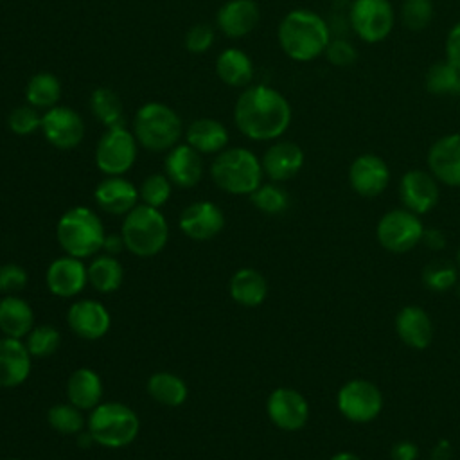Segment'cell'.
<instances>
[{
	"mask_svg": "<svg viewBox=\"0 0 460 460\" xmlns=\"http://www.w3.org/2000/svg\"><path fill=\"white\" fill-rule=\"evenodd\" d=\"M293 110L284 93L268 84L246 86L234 106V122L250 140L273 142L289 128Z\"/></svg>",
	"mask_w": 460,
	"mask_h": 460,
	"instance_id": "6da1fadb",
	"label": "cell"
},
{
	"mask_svg": "<svg viewBox=\"0 0 460 460\" xmlns=\"http://www.w3.org/2000/svg\"><path fill=\"white\" fill-rule=\"evenodd\" d=\"M277 40L282 52L296 61L309 63L323 56L332 31L329 20L313 9H291L284 14L277 29Z\"/></svg>",
	"mask_w": 460,
	"mask_h": 460,
	"instance_id": "7a4b0ae2",
	"label": "cell"
},
{
	"mask_svg": "<svg viewBox=\"0 0 460 460\" xmlns=\"http://www.w3.org/2000/svg\"><path fill=\"white\" fill-rule=\"evenodd\" d=\"M56 237L66 255L86 259L104 248L106 232L101 217L90 207H72L56 225Z\"/></svg>",
	"mask_w": 460,
	"mask_h": 460,
	"instance_id": "3957f363",
	"label": "cell"
},
{
	"mask_svg": "<svg viewBox=\"0 0 460 460\" xmlns=\"http://www.w3.org/2000/svg\"><path fill=\"white\" fill-rule=\"evenodd\" d=\"M131 131L138 146L153 153H162L180 144L183 124L180 115L171 106L158 101H149L137 110Z\"/></svg>",
	"mask_w": 460,
	"mask_h": 460,
	"instance_id": "277c9868",
	"label": "cell"
},
{
	"mask_svg": "<svg viewBox=\"0 0 460 460\" xmlns=\"http://www.w3.org/2000/svg\"><path fill=\"white\" fill-rule=\"evenodd\" d=\"M214 183L228 194H252L262 183V164L246 147H226L210 164Z\"/></svg>",
	"mask_w": 460,
	"mask_h": 460,
	"instance_id": "5b68a950",
	"label": "cell"
},
{
	"mask_svg": "<svg viewBox=\"0 0 460 460\" xmlns=\"http://www.w3.org/2000/svg\"><path fill=\"white\" fill-rule=\"evenodd\" d=\"M122 244L137 257L158 255L169 239V225L160 208L140 203L126 216L120 230Z\"/></svg>",
	"mask_w": 460,
	"mask_h": 460,
	"instance_id": "8992f818",
	"label": "cell"
},
{
	"mask_svg": "<svg viewBox=\"0 0 460 460\" xmlns=\"http://www.w3.org/2000/svg\"><path fill=\"white\" fill-rule=\"evenodd\" d=\"M86 429L95 444L110 449L129 446L138 431V415L124 402L108 401L99 402L88 415Z\"/></svg>",
	"mask_w": 460,
	"mask_h": 460,
	"instance_id": "52a82bcc",
	"label": "cell"
},
{
	"mask_svg": "<svg viewBox=\"0 0 460 460\" xmlns=\"http://www.w3.org/2000/svg\"><path fill=\"white\" fill-rule=\"evenodd\" d=\"M395 9L390 0H350L347 11L349 29L363 43L385 41L395 25Z\"/></svg>",
	"mask_w": 460,
	"mask_h": 460,
	"instance_id": "ba28073f",
	"label": "cell"
},
{
	"mask_svg": "<svg viewBox=\"0 0 460 460\" xmlns=\"http://www.w3.org/2000/svg\"><path fill=\"white\" fill-rule=\"evenodd\" d=\"M424 225L420 217L401 207L385 212L376 225V237L379 244L392 253H406L422 239Z\"/></svg>",
	"mask_w": 460,
	"mask_h": 460,
	"instance_id": "9c48e42d",
	"label": "cell"
},
{
	"mask_svg": "<svg viewBox=\"0 0 460 460\" xmlns=\"http://www.w3.org/2000/svg\"><path fill=\"white\" fill-rule=\"evenodd\" d=\"M138 142L124 126L108 128L95 146V165L106 176H122L137 160Z\"/></svg>",
	"mask_w": 460,
	"mask_h": 460,
	"instance_id": "30bf717a",
	"label": "cell"
},
{
	"mask_svg": "<svg viewBox=\"0 0 460 460\" xmlns=\"http://www.w3.org/2000/svg\"><path fill=\"white\" fill-rule=\"evenodd\" d=\"M336 406L347 420L367 424L381 413L383 394L368 379H350L338 390Z\"/></svg>",
	"mask_w": 460,
	"mask_h": 460,
	"instance_id": "8fae6325",
	"label": "cell"
},
{
	"mask_svg": "<svg viewBox=\"0 0 460 460\" xmlns=\"http://www.w3.org/2000/svg\"><path fill=\"white\" fill-rule=\"evenodd\" d=\"M41 133L56 149H74L83 142L84 120L68 106H54L41 115Z\"/></svg>",
	"mask_w": 460,
	"mask_h": 460,
	"instance_id": "7c38bea8",
	"label": "cell"
},
{
	"mask_svg": "<svg viewBox=\"0 0 460 460\" xmlns=\"http://www.w3.org/2000/svg\"><path fill=\"white\" fill-rule=\"evenodd\" d=\"M266 413L279 429L298 431L307 424L309 402L298 390L279 386L266 399Z\"/></svg>",
	"mask_w": 460,
	"mask_h": 460,
	"instance_id": "4fadbf2b",
	"label": "cell"
},
{
	"mask_svg": "<svg viewBox=\"0 0 460 460\" xmlns=\"http://www.w3.org/2000/svg\"><path fill=\"white\" fill-rule=\"evenodd\" d=\"M350 189L363 198H376L390 183V167L376 153H361L349 165Z\"/></svg>",
	"mask_w": 460,
	"mask_h": 460,
	"instance_id": "5bb4252c",
	"label": "cell"
},
{
	"mask_svg": "<svg viewBox=\"0 0 460 460\" xmlns=\"http://www.w3.org/2000/svg\"><path fill=\"white\" fill-rule=\"evenodd\" d=\"M440 198L437 178L428 169H410L399 180V199L404 208L422 216L435 208Z\"/></svg>",
	"mask_w": 460,
	"mask_h": 460,
	"instance_id": "9a60e30c",
	"label": "cell"
},
{
	"mask_svg": "<svg viewBox=\"0 0 460 460\" xmlns=\"http://www.w3.org/2000/svg\"><path fill=\"white\" fill-rule=\"evenodd\" d=\"M426 165L438 183L460 187V133L438 137L428 149Z\"/></svg>",
	"mask_w": 460,
	"mask_h": 460,
	"instance_id": "2e32d148",
	"label": "cell"
},
{
	"mask_svg": "<svg viewBox=\"0 0 460 460\" xmlns=\"http://www.w3.org/2000/svg\"><path fill=\"white\" fill-rule=\"evenodd\" d=\"M66 323L75 336L92 341L102 338L110 331L111 316L102 302L81 298L68 307Z\"/></svg>",
	"mask_w": 460,
	"mask_h": 460,
	"instance_id": "e0dca14e",
	"label": "cell"
},
{
	"mask_svg": "<svg viewBox=\"0 0 460 460\" xmlns=\"http://www.w3.org/2000/svg\"><path fill=\"white\" fill-rule=\"evenodd\" d=\"M45 284L52 295L59 298H72L79 295L88 284L86 266L79 257H58L49 264L45 271Z\"/></svg>",
	"mask_w": 460,
	"mask_h": 460,
	"instance_id": "ac0fdd59",
	"label": "cell"
},
{
	"mask_svg": "<svg viewBox=\"0 0 460 460\" xmlns=\"http://www.w3.org/2000/svg\"><path fill=\"white\" fill-rule=\"evenodd\" d=\"M180 228L192 241L214 239L225 226L221 208L212 201H194L180 214Z\"/></svg>",
	"mask_w": 460,
	"mask_h": 460,
	"instance_id": "d6986e66",
	"label": "cell"
},
{
	"mask_svg": "<svg viewBox=\"0 0 460 460\" xmlns=\"http://www.w3.org/2000/svg\"><path fill=\"white\" fill-rule=\"evenodd\" d=\"M304 162V149L293 140H273L261 158L264 174L277 183L295 178L302 171Z\"/></svg>",
	"mask_w": 460,
	"mask_h": 460,
	"instance_id": "ffe728a7",
	"label": "cell"
},
{
	"mask_svg": "<svg viewBox=\"0 0 460 460\" xmlns=\"http://www.w3.org/2000/svg\"><path fill=\"white\" fill-rule=\"evenodd\" d=\"M165 176L171 180L172 185L189 189L199 183L203 176V160L201 153L194 147L185 144H176L172 149L167 151L164 160Z\"/></svg>",
	"mask_w": 460,
	"mask_h": 460,
	"instance_id": "44dd1931",
	"label": "cell"
},
{
	"mask_svg": "<svg viewBox=\"0 0 460 460\" xmlns=\"http://www.w3.org/2000/svg\"><path fill=\"white\" fill-rule=\"evenodd\" d=\"M138 189L124 176H106L93 190L97 207L113 216H126L138 205Z\"/></svg>",
	"mask_w": 460,
	"mask_h": 460,
	"instance_id": "7402d4cb",
	"label": "cell"
},
{
	"mask_svg": "<svg viewBox=\"0 0 460 460\" xmlns=\"http://www.w3.org/2000/svg\"><path fill=\"white\" fill-rule=\"evenodd\" d=\"M261 20V9L253 0H228L216 14L219 31L232 40L248 36Z\"/></svg>",
	"mask_w": 460,
	"mask_h": 460,
	"instance_id": "603a6c76",
	"label": "cell"
},
{
	"mask_svg": "<svg viewBox=\"0 0 460 460\" xmlns=\"http://www.w3.org/2000/svg\"><path fill=\"white\" fill-rule=\"evenodd\" d=\"M32 356L18 338H0V388H14L27 381Z\"/></svg>",
	"mask_w": 460,
	"mask_h": 460,
	"instance_id": "cb8c5ba5",
	"label": "cell"
},
{
	"mask_svg": "<svg viewBox=\"0 0 460 460\" xmlns=\"http://www.w3.org/2000/svg\"><path fill=\"white\" fill-rule=\"evenodd\" d=\"M395 332L399 340L417 350L429 347L433 341V323L420 305H404L395 316Z\"/></svg>",
	"mask_w": 460,
	"mask_h": 460,
	"instance_id": "d4e9b609",
	"label": "cell"
},
{
	"mask_svg": "<svg viewBox=\"0 0 460 460\" xmlns=\"http://www.w3.org/2000/svg\"><path fill=\"white\" fill-rule=\"evenodd\" d=\"M34 327V311L27 300L18 295L0 298V332L9 338H25Z\"/></svg>",
	"mask_w": 460,
	"mask_h": 460,
	"instance_id": "484cf974",
	"label": "cell"
},
{
	"mask_svg": "<svg viewBox=\"0 0 460 460\" xmlns=\"http://www.w3.org/2000/svg\"><path fill=\"white\" fill-rule=\"evenodd\" d=\"M228 129L216 119H196L185 129V140L201 155H217L226 149Z\"/></svg>",
	"mask_w": 460,
	"mask_h": 460,
	"instance_id": "4316f807",
	"label": "cell"
},
{
	"mask_svg": "<svg viewBox=\"0 0 460 460\" xmlns=\"http://www.w3.org/2000/svg\"><path fill=\"white\" fill-rule=\"evenodd\" d=\"M102 392L101 376L88 367H81L68 376L66 397L79 410H93L101 402Z\"/></svg>",
	"mask_w": 460,
	"mask_h": 460,
	"instance_id": "83f0119b",
	"label": "cell"
},
{
	"mask_svg": "<svg viewBox=\"0 0 460 460\" xmlns=\"http://www.w3.org/2000/svg\"><path fill=\"white\" fill-rule=\"evenodd\" d=\"M228 293L239 305L257 307L266 300L268 282L261 271L253 268H241L230 277Z\"/></svg>",
	"mask_w": 460,
	"mask_h": 460,
	"instance_id": "f1b7e54d",
	"label": "cell"
},
{
	"mask_svg": "<svg viewBox=\"0 0 460 460\" xmlns=\"http://www.w3.org/2000/svg\"><path fill=\"white\" fill-rule=\"evenodd\" d=\"M216 74L226 86L244 88L252 83L253 63L244 50L230 47L217 56Z\"/></svg>",
	"mask_w": 460,
	"mask_h": 460,
	"instance_id": "f546056e",
	"label": "cell"
},
{
	"mask_svg": "<svg viewBox=\"0 0 460 460\" xmlns=\"http://www.w3.org/2000/svg\"><path fill=\"white\" fill-rule=\"evenodd\" d=\"M146 390L153 401L169 408L181 406L189 397L187 383L180 376L165 370L151 374L146 383Z\"/></svg>",
	"mask_w": 460,
	"mask_h": 460,
	"instance_id": "4dcf8cb0",
	"label": "cell"
},
{
	"mask_svg": "<svg viewBox=\"0 0 460 460\" xmlns=\"http://www.w3.org/2000/svg\"><path fill=\"white\" fill-rule=\"evenodd\" d=\"M88 284L99 293H113L122 286L124 270L113 255H99L88 266Z\"/></svg>",
	"mask_w": 460,
	"mask_h": 460,
	"instance_id": "1f68e13d",
	"label": "cell"
},
{
	"mask_svg": "<svg viewBox=\"0 0 460 460\" xmlns=\"http://www.w3.org/2000/svg\"><path fill=\"white\" fill-rule=\"evenodd\" d=\"M61 83L50 72H38L34 74L25 86V99L27 104L34 106L36 110H50L58 106L61 99Z\"/></svg>",
	"mask_w": 460,
	"mask_h": 460,
	"instance_id": "d6a6232c",
	"label": "cell"
},
{
	"mask_svg": "<svg viewBox=\"0 0 460 460\" xmlns=\"http://www.w3.org/2000/svg\"><path fill=\"white\" fill-rule=\"evenodd\" d=\"M90 110L95 119L108 128L124 126V108L119 93L108 86H99L90 95Z\"/></svg>",
	"mask_w": 460,
	"mask_h": 460,
	"instance_id": "836d02e7",
	"label": "cell"
},
{
	"mask_svg": "<svg viewBox=\"0 0 460 460\" xmlns=\"http://www.w3.org/2000/svg\"><path fill=\"white\" fill-rule=\"evenodd\" d=\"M424 88L431 95H460V70L446 58L435 61L424 74Z\"/></svg>",
	"mask_w": 460,
	"mask_h": 460,
	"instance_id": "e575fe53",
	"label": "cell"
},
{
	"mask_svg": "<svg viewBox=\"0 0 460 460\" xmlns=\"http://www.w3.org/2000/svg\"><path fill=\"white\" fill-rule=\"evenodd\" d=\"M435 18L433 0H402L399 9V20L410 32H422Z\"/></svg>",
	"mask_w": 460,
	"mask_h": 460,
	"instance_id": "d590c367",
	"label": "cell"
},
{
	"mask_svg": "<svg viewBox=\"0 0 460 460\" xmlns=\"http://www.w3.org/2000/svg\"><path fill=\"white\" fill-rule=\"evenodd\" d=\"M47 422L61 435H75L86 426L81 410L72 402H58L50 406L47 411Z\"/></svg>",
	"mask_w": 460,
	"mask_h": 460,
	"instance_id": "8d00e7d4",
	"label": "cell"
},
{
	"mask_svg": "<svg viewBox=\"0 0 460 460\" xmlns=\"http://www.w3.org/2000/svg\"><path fill=\"white\" fill-rule=\"evenodd\" d=\"M23 343L32 358H49L58 352L61 345V332L54 325H34Z\"/></svg>",
	"mask_w": 460,
	"mask_h": 460,
	"instance_id": "74e56055",
	"label": "cell"
},
{
	"mask_svg": "<svg viewBox=\"0 0 460 460\" xmlns=\"http://www.w3.org/2000/svg\"><path fill=\"white\" fill-rule=\"evenodd\" d=\"M250 201L257 210L271 216L280 214L289 207V196L280 185H277V181L261 183L250 194Z\"/></svg>",
	"mask_w": 460,
	"mask_h": 460,
	"instance_id": "f35d334b",
	"label": "cell"
},
{
	"mask_svg": "<svg viewBox=\"0 0 460 460\" xmlns=\"http://www.w3.org/2000/svg\"><path fill=\"white\" fill-rule=\"evenodd\" d=\"M422 282L429 291H447L458 282V268L449 261H433L426 264L422 271Z\"/></svg>",
	"mask_w": 460,
	"mask_h": 460,
	"instance_id": "ab89813d",
	"label": "cell"
},
{
	"mask_svg": "<svg viewBox=\"0 0 460 460\" xmlns=\"http://www.w3.org/2000/svg\"><path fill=\"white\" fill-rule=\"evenodd\" d=\"M171 190H172L171 180L162 172H155L144 178V181L138 187V196L142 203L160 208L169 201Z\"/></svg>",
	"mask_w": 460,
	"mask_h": 460,
	"instance_id": "60d3db41",
	"label": "cell"
},
{
	"mask_svg": "<svg viewBox=\"0 0 460 460\" xmlns=\"http://www.w3.org/2000/svg\"><path fill=\"white\" fill-rule=\"evenodd\" d=\"M7 126L14 135L27 137V135H32L36 129L41 128V115L31 104L16 106L7 115Z\"/></svg>",
	"mask_w": 460,
	"mask_h": 460,
	"instance_id": "b9f144b4",
	"label": "cell"
},
{
	"mask_svg": "<svg viewBox=\"0 0 460 460\" xmlns=\"http://www.w3.org/2000/svg\"><path fill=\"white\" fill-rule=\"evenodd\" d=\"M323 56L331 65H334L338 68H345L358 61V49L350 40H347L343 36H332Z\"/></svg>",
	"mask_w": 460,
	"mask_h": 460,
	"instance_id": "7bdbcfd3",
	"label": "cell"
},
{
	"mask_svg": "<svg viewBox=\"0 0 460 460\" xmlns=\"http://www.w3.org/2000/svg\"><path fill=\"white\" fill-rule=\"evenodd\" d=\"M27 271L14 264L7 262L0 266V293L4 295H16L27 286Z\"/></svg>",
	"mask_w": 460,
	"mask_h": 460,
	"instance_id": "ee69618b",
	"label": "cell"
},
{
	"mask_svg": "<svg viewBox=\"0 0 460 460\" xmlns=\"http://www.w3.org/2000/svg\"><path fill=\"white\" fill-rule=\"evenodd\" d=\"M214 43V29L207 23L192 25L185 34V49L190 54H203Z\"/></svg>",
	"mask_w": 460,
	"mask_h": 460,
	"instance_id": "f6af8a7d",
	"label": "cell"
},
{
	"mask_svg": "<svg viewBox=\"0 0 460 460\" xmlns=\"http://www.w3.org/2000/svg\"><path fill=\"white\" fill-rule=\"evenodd\" d=\"M444 58L460 70V20L455 22L446 34Z\"/></svg>",
	"mask_w": 460,
	"mask_h": 460,
	"instance_id": "bcb514c9",
	"label": "cell"
},
{
	"mask_svg": "<svg viewBox=\"0 0 460 460\" xmlns=\"http://www.w3.org/2000/svg\"><path fill=\"white\" fill-rule=\"evenodd\" d=\"M420 243L424 246H428L429 250L438 252V250H442L447 244V239H446V234L442 230H438V228H424Z\"/></svg>",
	"mask_w": 460,
	"mask_h": 460,
	"instance_id": "7dc6e473",
	"label": "cell"
},
{
	"mask_svg": "<svg viewBox=\"0 0 460 460\" xmlns=\"http://www.w3.org/2000/svg\"><path fill=\"white\" fill-rule=\"evenodd\" d=\"M392 460H415L419 456V447L410 440H401L392 447Z\"/></svg>",
	"mask_w": 460,
	"mask_h": 460,
	"instance_id": "c3c4849f",
	"label": "cell"
},
{
	"mask_svg": "<svg viewBox=\"0 0 460 460\" xmlns=\"http://www.w3.org/2000/svg\"><path fill=\"white\" fill-rule=\"evenodd\" d=\"M329 460H361V458L356 453H352V451H338Z\"/></svg>",
	"mask_w": 460,
	"mask_h": 460,
	"instance_id": "681fc988",
	"label": "cell"
},
{
	"mask_svg": "<svg viewBox=\"0 0 460 460\" xmlns=\"http://www.w3.org/2000/svg\"><path fill=\"white\" fill-rule=\"evenodd\" d=\"M456 266L460 268V246H458V252H456Z\"/></svg>",
	"mask_w": 460,
	"mask_h": 460,
	"instance_id": "f907efd6",
	"label": "cell"
},
{
	"mask_svg": "<svg viewBox=\"0 0 460 460\" xmlns=\"http://www.w3.org/2000/svg\"><path fill=\"white\" fill-rule=\"evenodd\" d=\"M4 460H20V458H13V456H11V458H4Z\"/></svg>",
	"mask_w": 460,
	"mask_h": 460,
	"instance_id": "816d5d0a",
	"label": "cell"
}]
</instances>
